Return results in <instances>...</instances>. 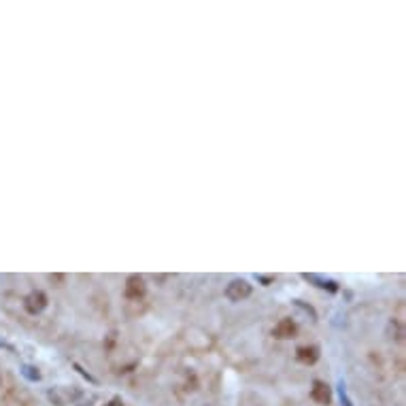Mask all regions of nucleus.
Listing matches in <instances>:
<instances>
[{
  "label": "nucleus",
  "mask_w": 406,
  "mask_h": 406,
  "mask_svg": "<svg viewBox=\"0 0 406 406\" xmlns=\"http://www.w3.org/2000/svg\"><path fill=\"white\" fill-rule=\"evenodd\" d=\"M251 294V285L245 281V279H236V281H232L228 287H226V296L232 300V302H240V300H245Z\"/></svg>",
  "instance_id": "1"
},
{
  "label": "nucleus",
  "mask_w": 406,
  "mask_h": 406,
  "mask_svg": "<svg viewBox=\"0 0 406 406\" xmlns=\"http://www.w3.org/2000/svg\"><path fill=\"white\" fill-rule=\"evenodd\" d=\"M26 311L28 313H32V315H36V313H40L43 309L47 307V298H45V294H40V292H32L30 296L26 298Z\"/></svg>",
  "instance_id": "2"
},
{
  "label": "nucleus",
  "mask_w": 406,
  "mask_h": 406,
  "mask_svg": "<svg viewBox=\"0 0 406 406\" xmlns=\"http://www.w3.org/2000/svg\"><path fill=\"white\" fill-rule=\"evenodd\" d=\"M143 294H145V281L140 277H136V274H134V277H130L128 283H126V296L130 300H138Z\"/></svg>",
  "instance_id": "3"
},
{
  "label": "nucleus",
  "mask_w": 406,
  "mask_h": 406,
  "mask_svg": "<svg viewBox=\"0 0 406 406\" xmlns=\"http://www.w3.org/2000/svg\"><path fill=\"white\" fill-rule=\"evenodd\" d=\"M272 334L277 338H292L296 334V323L292 321V319H281V321L274 326Z\"/></svg>",
  "instance_id": "4"
},
{
  "label": "nucleus",
  "mask_w": 406,
  "mask_h": 406,
  "mask_svg": "<svg viewBox=\"0 0 406 406\" xmlns=\"http://www.w3.org/2000/svg\"><path fill=\"white\" fill-rule=\"evenodd\" d=\"M311 398L315 400V402H319V404H330V400H332V394H330V387L326 385V383H315L313 385V391H311Z\"/></svg>",
  "instance_id": "5"
},
{
  "label": "nucleus",
  "mask_w": 406,
  "mask_h": 406,
  "mask_svg": "<svg viewBox=\"0 0 406 406\" xmlns=\"http://www.w3.org/2000/svg\"><path fill=\"white\" fill-rule=\"evenodd\" d=\"M319 353L315 347H302V349H298V359L304 361V364H313V361H317Z\"/></svg>",
  "instance_id": "6"
},
{
  "label": "nucleus",
  "mask_w": 406,
  "mask_h": 406,
  "mask_svg": "<svg viewBox=\"0 0 406 406\" xmlns=\"http://www.w3.org/2000/svg\"><path fill=\"white\" fill-rule=\"evenodd\" d=\"M105 406H124V404H121V400L115 398V400H111V402H109V404H105Z\"/></svg>",
  "instance_id": "7"
},
{
  "label": "nucleus",
  "mask_w": 406,
  "mask_h": 406,
  "mask_svg": "<svg viewBox=\"0 0 406 406\" xmlns=\"http://www.w3.org/2000/svg\"><path fill=\"white\" fill-rule=\"evenodd\" d=\"M0 387H3V374H0Z\"/></svg>",
  "instance_id": "8"
}]
</instances>
